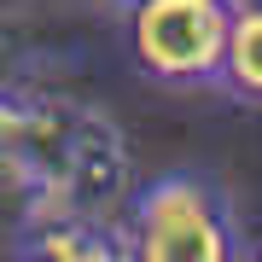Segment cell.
<instances>
[{
	"mask_svg": "<svg viewBox=\"0 0 262 262\" xmlns=\"http://www.w3.org/2000/svg\"><path fill=\"white\" fill-rule=\"evenodd\" d=\"M134 262H245L256 251L245 239L233 192L210 169H163L128 198Z\"/></svg>",
	"mask_w": 262,
	"mask_h": 262,
	"instance_id": "cell-1",
	"label": "cell"
},
{
	"mask_svg": "<svg viewBox=\"0 0 262 262\" xmlns=\"http://www.w3.org/2000/svg\"><path fill=\"white\" fill-rule=\"evenodd\" d=\"M35 175H41V204H76V210H105L134 198L128 175V146L122 128L94 105L53 99L41 117V140H35Z\"/></svg>",
	"mask_w": 262,
	"mask_h": 262,
	"instance_id": "cell-2",
	"label": "cell"
},
{
	"mask_svg": "<svg viewBox=\"0 0 262 262\" xmlns=\"http://www.w3.org/2000/svg\"><path fill=\"white\" fill-rule=\"evenodd\" d=\"M233 12H239V0H134L122 12L128 64L146 82L175 88V94L222 88Z\"/></svg>",
	"mask_w": 262,
	"mask_h": 262,
	"instance_id": "cell-3",
	"label": "cell"
},
{
	"mask_svg": "<svg viewBox=\"0 0 262 262\" xmlns=\"http://www.w3.org/2000/svg\"><path fill=\"white\" fill-rule=\"evenodd\" d=\"M6 256L24 262H122L134 256L128 222H111L105 210H76V204H35L6 239Z\"/></svg>",
	"mask_w": 262,
	"mask_h": 262,
	"instance_id": "cell-4",
	"label": "cell"
},
{
	"mask_svg": "<svg viewBox=\"0 0 262 262\" xmlns=\"http://www.w3.org/2000/svg\"><path fill=\"white\" fill-rule=\"evenodd\" d=\"M222 94L239 105H262V0H239L233 35L222 58Z\"/></svg>",
	"mask_w": 262,
	"mask_h": 262,
	"instance_id": "cell-5",
	"label": "cell"
},
{
	"mask_svg": "<svg viewBox=\"0 0 262 262\" xmlns=\"http://www.w3.org/2000/svg\"><path fill=\"white\" fill-rule=\"evenodd\" d=\"M35 204H41V181H35V169H29L18 151L0 140V239L18 233V222H24Z\"/></svg>",
	"mask_w": 262,
	"mask_h": 262,
	"instance_id": "cell-6",
	"label": "cell"
},
{
	"mask_svg": "<svg viewBox=\"0 0 262 262\" xmlns=\"http://www.w3.org/2000/svg\"><path fill=\"white\" fill-rule=\"evenodd\" d=\"M111 6H117V12H128V6H134V0H111Z\"/></svg>",
	"mask_w": 262,
	"mask_h": 262,
	"instance_id": "cell-7",
	"label": "cell"
},
{
	"mask_svg": "<svg viewBox=\"0 0 262 262\" xmlns=\"http://www.w3.org/2000/svg\"><path fill=\"white\" fill-rule=\"evenodd\" d=\"M251 256H256V262H262V239H256V251H251Z\"/></svg>",
	"mask_w": 262,
	"mask_h": 262,
	"instance_id": "cell-8",
	"label": "cell"
}]
</instances>
